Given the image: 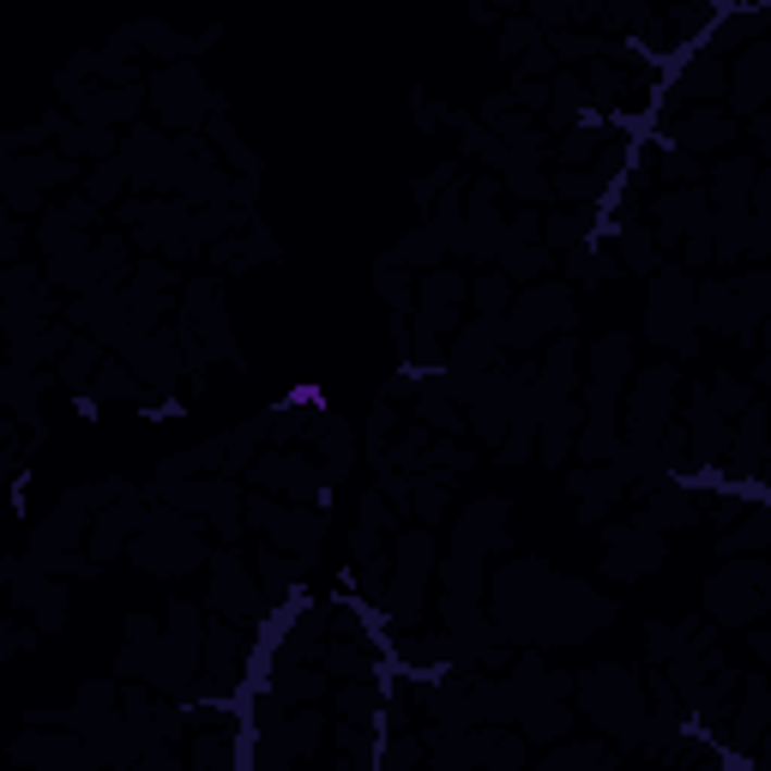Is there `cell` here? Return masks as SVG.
<instances>
[{
    "mask_svg": "<svg viewBox=\"0 0 771 771\" xmlns=\"http://www.w3.org/2000/svg\"><path fill=\"white\" fill-rule=\"evenodd\" d=\"M579 706L590 711V718L602 723V730H614V735H627V742H639V687H633V675L627 669H590L585 675V687H579Z\"/></svg>",
    "mask_w": 771,
    "mask_h": 771,
    "instance_id": "cell-1",
    "label": "cell"
},
{
    "mask_svg": "<svg viewBox=\"0 0 771 771\" xmlns=\"http://www.w3.org/2000/svg\"><path fill=\"white\" fill-rule=\"evenodd\" d=\"M687 314H693V284H687L681 272H663V277H657V296H651V338L693 350V338H687Z\"/></svg>",
    "mask_w": 771,
    "mask_h": 771,
    "instance_id": "cell-2",
    "label": "cell"
},
{
    "mask_svg": "<svg viewBox=\"0 0 771 771\" xmlns=\"http://www.w3.org/2000/svg\"><path fill=\"white\" fill-rule=\"evenodd\" d=\"M133 555H139L151 573H175V567L199 561V536L175 519H158V531H145L139 543H133Z\"/></svg>",
    "mask_w": 771,
    "mask_h": 771,
    "instance_id": "cell-3",
    "label": "cell"
},
{
    "mask_svg": "<svg viewBox=\"0 0 771 771\" xmlns=\"http://www.w3.org/2000/svg\"><path fill=\"white\" fill-rule=\"evenodd\" d=\"M759 597H766V567H754V561H742V567L711 579V609H718L723 621H747V614L759 609Z\"/></svg>",
    "mask_w": 771,
    "mask_h": 771,
    "instance_id": "cell-4",
    "label": "cell"
},
{
    "mask_svg": "<svg viewBox=\"0 0 771 771\" xmlns=\"http://www.w3.org/2000/svg\"><path fill=\"white\" fill-rule=\"evenodd\" d=\"M158 109L175 121V127H194V121L206 115V85H199V73H187V66L163 73L158 79Z\"/></svg>",
    "mask_w": 771,
    "mask_h": 771,
    "instance_id": "cell-5",
    "label": "cell"
},
{
    "mask_svg": "<svg viewBox=\"0 0 771 771\" xmlns=\"http://www.w3.org/2000/svg\"><path fill=\"white\" fill-rule=\"evenodd\" d=\"M253 519H260V524H272L277 549H296L301 561H314V549H320V519H314V512H277V507H253Z\"/></svg>",
    "mask_w": 771,
    "mask_h": 771,
    "instance_id": "cell-6",
    "label": "cell"
},
{
    "mask_svg": "<svg viewBox=\"0 0 771 771\" xmlns=\"http://www.w3.org/2000/svg\"><path fill=\"white\" fill-rule=\"evenodd\" d=\"M614 549H609V573H645V567H657V555H663V543H657V524H645V531H609Z\"/></svg>",
    "mask_w": 771,
    "mask_h": 771,
    "instance_id": "cell-7",
    "label": "cell"
},
{
    "mask_svg": "<svg viewBox=\"0 0 771 771\" xmlns=\"http://www.w3.org/2000/svg\"><path fill=\"white\" fill-rule=\"evenodd\" d=\"M211 602H217L223 614H236V621L260 609V597H253V585H248V573H241L236 555H217V585H211Z\"/></svg>",
    "mask_w": 771,
    "mask_h": 771,
    "instance_id": "cell-8",
    "label": "cell"
},
{
    "mask_svg": "<svg viewBox=\"0 0 771 771\" xmlns=\"http://www.w3.org/2000/svg\"><path fill=\"white\" fill-rule=\"evenodd\" d=\"M260 483L277 488V495H314L320 471H314V464H301V458H265V464H260Z\"/></svg>",
    "mask_w": 771,
    "mask_h": 771,
    "instance_id": "cell-9",
    "label": "cell"
},
{
    "mask_svg": "<svg viewBox=\"0 0 771 771\" xmlns=\"http://www.w3.org/2000/svg\"><path fill=\"white\" fill-rule=\"evenodd\" d=\"M567 706L561 699H536V706H524L519 711V730H524V742H561L567 735Z\"/></svg>",
    "mask_w": 771,
    "mask_h": 771,
    "instance_id": "cell-10",
    "label": "cell"
},
{
    "mask_svg": "<svg viewBox=\"0 0 771 771\" xmlns=\"http://www.w3.org/2000/svg\"><path fill=\"white\" fill-rule=\"evenodd\" d=\"M766 85H771V54H766V42H759V49L735 66V103L759 109V103H766Z\"/></svg>",
    "mask_w": 771,
    "mask_h": 771,
    "instance_id": "cell-11",
    "label": "cell"
},
{
    "mask_svg": "<svg viewBox=\"0 0 771 771\" xmlns=\"http://www.w3.org/2000/svg\"><path fill=\"white\" fill-rule=\"evenodd\" d=\"M730 139V121L723 115H687L669 127V145H687V151H711V145Z\"/></svg>",
    "mask_w": 771,
    "mask_h": 771,
    "instance_id": "cell-12",
    "label": "cell"
},
{
    "mask_svg": "<svg viewBox=\"0 0 771 771\" xmlns=\"http://www.w3.org/2000/svg\"><path fill=\"white\" fill-rule=\"evenodd\" d=\"M133 524H145V512H139V507L103 512V519L91 524V555H97V561H103V555H115V549H121V536H127Z\"/></svg>",
    "mask_w": 771,
    "mask_h": 771,
    "instance_id": "cell-13",
    "label": "cell"
},
{
    "mask_svg": "<svg viewBox=\"0 0 771 771\" xmlns=\"http://www.w3.org/2000/svg\"><path fill=\"white\" fill-rule=\"evenodd\" d=\"M766 723H771V687H766V681H754V687H747L742 718H735V742H754V735H766Z\"/></svg>",
    "mask_w": 771,
    "mask_h": 771,
    "instance_id": "cell-14",
    "label": "cell"
},
{
    "mask_svg": "<svg viewBox=\"0 0 771 771\" xmlns=\"http://www.w3.org/2000/svg\"><path fill=\"white\" fill-rule=\"evenodd\" d=\"M18 759H42V766H85V747H73V742H37V735H30V742H18Z\"/></svg>",
    "mask_w": 771,
    "mask_h": 771,
    "instance_id": "cell-15",
    "label": "cell"
},
{
    "mask_svg": "<svg viewBox=\"0 0 771 771\" xmlns=\"http://www.w3.org/2000/svg\"><path fill=\"white\" fill-rule=\"evenodd\" d=\"M79 115L85 121H121V115H133V91H85Z\"/></svg>",
    "mask_w": 771,
    "mask_h": 771,
    "instance_id": "cell-16",
    "label": "cell"
},
{
    "mask_svg": "<svg viewBox=\"0 0 771 771\" xmlns=\"http://www.w3.org/2000/svg\"><path fill=\"white\" fill-rule=\"evenodd\" d=\"M206 669L217 681H236V627H217L206 639Z\"/></svg>",
    "mask_w": 771,
    "mask_h": 771,
    "instance_id": "cell-17",
    "label": "cell"
},
{
    "mask_svg": "<svg viewBox=\"0 0 771 771\" xmlns=\"http://www.w3.org/2000/svg\"><path fill=\"white\" fill-rule=\"evenodd\" d=\"M301 567H308L301 555H296V561H284V555H265V590H272L277 602H284V597H296V579H301Z\"/></svg>",
    "mask_w": 771,
    "mask_h": 771,
    "instance_id": "cell-18",
    "label": "cell"
},
{
    "mask_svg": "<svg viewBox=\"0 0 771 771\" xmlns=\"http://www.w3.org/2000/svg\"><path fill=\"white\" fill-rule=\"evenodd\" d=\"M766 543H771V512H754V519H742V531H735V536H723V549H730V555L766 549Z\"/></svg>",
    "mask_w": 771,
    "mask_h": 771,
    "instance_id": "cell-19",
    "label": "cell"
},
{
    "mask_svg": "<svg viewBox=\"0 0 771 771\" xmlns=\"http://www.w3.org/2000/svg\"><path fill=\"white\" fill-rule=\"evenodd\" d=\"M590 766H609V747H555L549 771H590Z\"/></svg>",
    "mask_w": 771,
    "mask_h": 771,
    "instance_id": "cell-20",
    "label": "cell"
},
{
    "mask_svg": "<svg viewBox=\"0 0 771 771\" xmlns=\"http://www.w3.org/2000/svg\"><path fill=\"white\" fill-rule=\"evenodd\" d=\"M723 91V66L718 61H699L693 73H681V97H718Z\"/></svg>",
    "mask_w": 771,
    "mask_h": 771,
    "instance_id": "cell-21",
    "label": "cell"
},
{
    "mask_svg": "<svg viewBox=\"0 0 771 771\" xmlns=\"http://www.w3.org/2000/svg\"><path fill=\"white\" fill-rule=\"evenodd\" d=\"M320 687H326V681H320L314 669H284V681H277V699H320Z\"/></svg>",
    "mask_w": 771,
    "mask_h": 771,
    "instance_id": "cell-22",
    "label": "cell"
},
{
    "mask_svg": "<svg viewBox=\"0 0 771 771\" xmlns=\"http://www.w3.org/2000/svg\"><path fill=\"white\" fill-rule=\"evenodd\" d=\"M590 362H597V380H609V386H614V374L627 368V338H602Z\"/></svg>",
    "mask_w": 771,
    "mask_h": 771,
    "instance_id": "cell-23",
    "label": "cell"
},
{
    "mask_svg": "<svg viewBox=\"0 0 771 771\" xmlns=\"http://www.w3.org/2000/svg\"><path fill=\"white\" fill-rule=\"evenodd\" d=\"M579 115H585V85L561 79L555 85V121H579Z\"/></svg>",
    "mask_w": 771,
    "mask_h": 771,
    "instance_id": "cell-24",
    "label": "cell"
},
{
    "mask_svg": "<svg viewBox=\"0 0 771 771\" xmlns=\"http://www.w3.org/2000/svg\"><path fill=\"white\" fill-rule=\"evenodd\" d=\"M507 265H512L519 277H531V272H543V265H549V253H543V248H524V241H512V248H507Z\"/></svg>",
    "mask_w": 771,
    "mask_h": 771,
    "instance_id": "cell-25",
    "label": "cell"
},
{
    "mask_svg": "<svg viewBox=\"0 0 771 771\" xmlns=\"http://www.w3.org/2000/svg\"><path fill=\"white\" fill-rule=\"evenodd\" d=\"M555 194H561V199H579V206H590V199H597V175H561V182H555Z\"/></svg>",
    "mask_w": 771,
    "mask_h": 771,
    "instance_id": "cell-26",
    "label": "cell"
},
{
    "mask_svg": "<svg viewBox=\"0 0 771 771\" xmlns=\"http://www.w3.org/2000/svg\"><path fill=\"white\" fill-rule=\"evenodd\" d=\"M549 241H555V248H573V241H585V217H573V211H567V217H555V223H549Z\"/></svg>",
    "mask_w": 771,
    "mask_h": 771,
    "instance_id": "cell-27",
    "label": "cell"
},
{
    "mask_svg": "<svg viewBox=\"0 0 771 771\" xmlns=\"http://www.w3.org/2000/svg\"><path fill=\"white\" fill-rule=\"evenodd\" d=\"M476 301H483V314L495 320L500 308H507V277H483V284H476Z\"/></svg>",
    "mask_w": 771,
    "mask_h": 771,
    "instance_id": "cell-28",
    "label": "cell"
},
{
    "mask_svg": "<svg viewBox=\"0 0 771 771\" xmlns=\"http://www.w3.org/2000/svg\"><path fill=\"white\" fill-rule=\"evenodd\" d=\"M742 405H747V386H742V380H718L711 410H723V416H730V410H742Z\"/></svg>",
    "mask_w": 771,
    "mask_h": 771,
    "instance_id": "cell-29",
    "label": "cell"
},
{
    "mask_svg": "<svg viewBox=\"0 0 771 771\" xmlns=\"http://www.w3.org/2000/svg\"><path fill=\"white\" fill-rule=\"evenodd\" d=\"M326 663L338 669V675H368V657H362V651H350V645H332Z\"/></svg>",
    "mask_w": 771,
    "mask_h": 771,
    "instance_id": "cell-30",
    "label": "cell"
},
{
    "mask_svg": "<svg viewBox=\"0 0 771 771\" xmlns=\"http://www.w3.org/2000/svg\"><path fill=\"white\" fill-rule=\"evenodd\" d=\"M524 42H543L536 18H512V25H507V54H524Z\"/></svg>",
    "mask_w": 771,
    "mask_h": 771,
    "instance_id": "cell-31",
    "label": "cell"
},
{
    "mask_svg": "<svg viewBox=\"0 0 771 771\" xmlns=\"http://www.w3.org/2000/svg\"><path fill=\"white\" fill-rule=\"evenodd\" d=\"M350 428H326V458H332V471H344V464H350Z\"/></svg>",
    "mask_w": 771,
    "mask_h": 771,
    "instance_id": "cell-32",
    "label": "cell"
},
{
    "mask_svg": "<svg viewBox=\"0 0 771 771\" xmlns=\"http://www.w3.org/2000/svg\"><path fill=\"white\" fill-rule=\"evenodd\" d=\"M488 766H500V771H507V766H519V759H524V747L519 742H512V735H507V742H488Z\"/></svg>",
    "mask_w": 771,
    "mask_h": 771,
    "instance_id": "cell-33",
    "label": "cell"
},
{
    "mask_svg": "<svg viewBox=\"0 0 771 771\" xmlns=\"http://www.w3.org/2000/svg\"><path fill=\"white\" fill-rule=\"evenodd\" d=\"M380 289H386V296H393L398 308H405V301H410V284H405V272H398V265H393V272L380 265Z\"/></svg>",
    "mask_w": 771,
    "mask_h": 771,
    "instance_id": "cell-34",
    "label": "cell"
},
{
    "mask_svg": "<svg viewBox=\"0 0 771 771\" xmlns=\"http://www.w3.org/2000/svg\"><path fill=\"white\" fill-rule=\"evenodd\" d=\"M97 393H103V398H127V393H133V374H127V368H109Z\"/></svg>",
    "mask_w": 771,
    "mask_h": 771,
    "instance_id": "cell-35",
    "label": "cell"
},
{
    "mask_svg": "<svg viewBox=\"0 0 771 771\" xmlns=\"http://www.w3.org/2000/svg\"><path fill=\"white\" fill-rule=\"evenodd\" d=\"M416 754H422V742H393V747H380V759H386V766H416Z\"/></svg>",
    "mask_w": 771,
    "mask_h": 771,
    "instance_id": "cell-36",
    "label": "cell"
},
{
    "mask_svg": "<svg viewBox=\"0 0 771 771\" xmlns=\"http://www.w3.org/2000/svg\"><path fill=\"white\" fill-rule=\"evenodd\" d=\"M573 13V0H536V25H561Z\"/></svg>",
    "mask_w": 771,
    "mask_h": 771,
    "instance_id": "cell-37",
    "label": "cell"
},
{
    "mask_svg": "<svg viewBox=\"0 0 771 771\" xmlns=\"http://www.w3.org/2000/svg\"><path fill=\"white\" fill-rule=\"evenodd\" d=\"M344 711H350V718H368V711H374V693H368V687H350V693H344Z\"/></svg>",
    "mask_w": 771,
    "mask_h": 771,
    "instance_id": "cell-38",
    "label": "cell"
},
{
    "mask_svg": "<svg viewBox=\"0 0 771 771\" xmlns=\"http://www.w3.org/2000/svg\"><path fill=\"white\" fill-rule=\"evenodd\" d=\"M194 759H199V766H223V759H229V742H199Z\"/></svg>",
    "mask_w": 771,
    "mask_h": 771,
    "instance_id": "cell-39",
    "label": "cell"
},
{
    "mask_svg": "<svg viewBox=\"0 0 771 771\" xmlns=\"http://www.w3.org/2000/svg\"><path fill=\"white\" fill-rule=\"evenodd\" d=\"M754 651H759V657H771V633H754Z\"/></svg>",
    "mask_w": 771,
    "mask_h": 771,
    "instance_id": "cell-40",
    "label": "cell"
},
{
    "mask_svg": "<svg viewBox=\"0 0 771 771\" xmlns=\"http://www.w3.org/2000/svg\"><path fill=\"white\" fill-rule=\"evenodd\" d=\"M754 127H759V139H766V145H771V115H759V121H754Z\"/></svg>",
    "mask_w": 771,
    "mask_h": 771,
    "instance_id": "cell-41",
    "label": "cell"
}]
</instances>
